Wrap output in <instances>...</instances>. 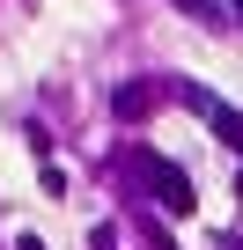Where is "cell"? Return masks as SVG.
<instances>
[{
	"label": "cell",
	"instance_id": "cell-2",
	"mask_svg": "<svg viewBox=\"0 0 243 250\" xmlns=\"http://www.w3.org/2000/svg\"><path fill=\"white\" fill-rule=\"evenodd\" d=\"M177 96H184V103H192V110H199V118L214 125V133H221V140H236V147H243V118H236V110H228L221 96H206L199 81H177Z\"/></svg>",
	"mask_w": 243,
	"mask_h": 250
},
{
	"label": "cell",
	"instance_id": "cell-1",
	"mask_svg": "<svg viewBox=\"0 0 243 250\" xmlns=\"http://www.w3.org/2000/svg\"><path fill=\"white\" fill-rule=\"evenodd\" d=\"M133 169H140V184L170 206V213H192L199 199H192V177L177 169V162H162V155H133Z\"/></svg>",
	"mask_w": 243,
	"mask_h": 250
},
{
	"label": "cell",
	"instance_id": "cell-6",
	"mask_svg": "<svg viewBox=\"0 0 243 250\" xmlns=\"http://www.w3.org/2000/svg\"><path fill=\"white\" fill-rule=\"evenodd\" d=\"M236 15H243V8H236Z\"/></svg>",
	"mask_w": 243,
	"mask_h": 250
},
{
	"label": "cell",
	"instance_id": "cell-5",
	"mask_svg": "<svg viewBox=\"0 0 243 250\" xmlns=\"http://www.w3.org/2000/svg\"><path fill=\"white\" fill-rule=\"evenodd\" d=\"M236 199H243V177H236Z\"/></svg>",
	"mask_w": 243,
	"mask_h": 250
},
{
	"label": "cell",
	"instance_id": "cell-4",
	"mask_svg": "<svg viewBox=\"0 0 243 250\" xmlns=\"http://www.w3.org/2000/svg\"><path fill=\"white\" fill-rule=\"evenodd\" d=\"M15 250H44V243H37V235H15Z\"/></svg>",
	"mask_w": 243,
	"mask_h": 250
},
{
	"label": "cell",
	"instance_id": "cell-3",
	"mask_svg": "<svg viewBox=\"0 0 243 250\" xmlns=\"http://www.w3.org/2000/svg\"><path fill=\"white\" fill-rule=\"evenodd\" d=\"M155 110V88L148 81H126V88H110V118H126V125H140Z\"/></svg>",
	"mask_w": 243,
	"mask_h": 250
}]
</instances>
